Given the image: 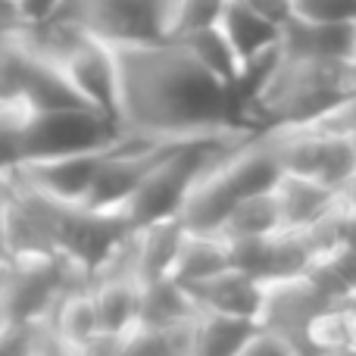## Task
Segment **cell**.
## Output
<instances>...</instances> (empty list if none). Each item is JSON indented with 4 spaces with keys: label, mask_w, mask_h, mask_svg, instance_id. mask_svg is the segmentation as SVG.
Segmentation results:
<instances>
[{
    "label": "cell",
    "mask_w": 356,
    "mask_h": 356,
    "mask_svg": "<svg viewBox=\"0 0 356 356\" xmlns=\"http://www.w3.org/2000/svg\"><path fill=\"white\" fill-rule=\"evenodd\" d=\"M119 141H122V138H119ZM110 147L75 150V154H56V156H35V160H25L13 175H19L29 184H35V188L47 191L56 200L85 203L94 188V178L100 172V163H104Z\"/></svg>",
    "instance_id": "obj_7"
},
{
    "label": "cell",
    "mask_w": 356,
    "mask_h": 356,
    "mask_svg": "<svg viewBox=\"0 0 356 356\" xmlns=\"http://www.w3.org/2000/svg\"><path fill=\"white\" fill-rule=\"evenodd\" d=\"M194 300V307L203 309H222V313H234V316H247V319H259V303H263V282L247 272L228 269L216 272L213 278L200 284L184 288Z\"/></svg>",
    "instance_id": "obj_11"
},
{
    "label": "cell",
    "mask_w": 356,
    "mask_h": 356,
    "mask_svg": "<svg viewBox=\"0 0 356 356\" xmlns=\"http://www.w3.org/2000/svg\"><path fill=\"white\" fill-rule=\"evenodd\" d=\"M50 319H54V328L63 341V350L88 353V347L100 334V316L91 294V282H81L75 288H69L56 300V307L50 309Z\"/></svg>",
    "instance_id": "obj_12"
},
{
    "label": "cell",
    "mask_w": 356,
    "mask_h": 356,
    "mask_svg": "<svg viewBox=\"0 0 356 356\" xmlns=\"http://www.w3.org/2000/svg\"><path fill=\"white\" fill-rule=\"evenodd\" d=\"M194 300L191 294L175 282V278H154V282H141V316L138 319L150 322V325H169V322L181 319V316L194 313Z\"/></svg>",
    "instance_id": "obj_21"
},
{
    "label": "cell",
    "mask_w": 356,
    "mask_h": 356,
    "mask_svg": "<svg viewBox=\"0 0 356 356\" xmlns=\"http://www.w3.org/2000/svg\"><path fill=\"white\" fill-rule=\"evenodd\" d=\"M13 3H19V6H22V3H25V0H13Z\"/></svg>",
    "instance_id": "obj_33"
},
{
    "label": "cell",
    "mask_w": 356,
    "mask_h": 356,
    "mask_svg": "<svg viewBox=\"0 0 356 356\" xmlns=\"http://www.w3.org/2000/svg\"><path fill=\"white\" fill-rule=\"evenodd\" d=\"M125 131L113 119L94 106H72V110H29L25 116V160L35 156L75 154V150L110 147Z\"/></svg>",
    "instance_id": "obj_4"
},
{
    "label": "cell",
    "mask_w": 356,
    "mask_h": 356,
    "mask_svg": "<svg viewBox=\"0 0 356 356\" xmlns=\"http://www.w3.org/2000/svg\"><path fill=\"white\" fill-rule=\"evenodd\" d=\"M219 25L228 35V41L234 44L241 63L282 44V25L275 19L257 13L253 6H247L244 0H228L219 16Z\"/></svg>",
    "instance_id": "obj_15"
},
{
    "label": "cell",
    "mask_w": 356,
    "mask_h": 356,
    "mask_svg": "<svg viewBox=\"0 0 356 356\" xmlns=\"http://www.w3.org/2000/svg\"><path fill=\"white\" fill-rule=\"evenodd\" d=\"M338 200L344 203L347 209H353V213H356V172H353L350 178H347L344 184H341V191H338Z\"/></svg>",
    "instance_id": "obj_29"
},
{
    "label": "cell",
    "mask_w": 356,
    "mask_h": 356,
    "mask_svg": "<svg viewBox=\"0 0 356 356\" xmlns=\"http://www.w3.org/2000/svg\"><path fill=\"white\" fill-rule=\"evenodd\" d=\"M291 16L307 22H356V0H291Z\"/></svg>",
    "instance_id": "obj_26"
},
{
    "label": "cell",
    "mask_w": 356,
    "mask_h": 356,
    "mask_svg": "<svg viewBox=\"0 0 356 356\" xmlns=\"http://www.w3.org/2000/svg\"><path fill=\"white\" fill-rule=\"evenodd\" d=\"M10 259V250H6V234H3V213H0V263Z\"/></svg>",
    "instance_id": "obj_31"
},
{
    "label": "cell",
    "mask_w": 356,
    "mask_h": 356,
    "mask_svg": "<svg viewBox=\"0 0 356 356\" xmlns=\"http://www.w3.org/2000/svg\"><path fill=\"white\" fill-rule=\"evenodd\" d=\"M282 50L288 56H307V60L350 63L353 22H307L291 16L282 25Z\"/></svg>",
    "instance_id": "obj_9"
},
{
    "label": "cell",
    "mask_w": 356,
    "mask_h": 356,
    "mask_svg": "<svg viewBox=\"0 0 356 356\" xmlns=\"http://www.w3.org/2000/svg\"><path fill=\"white\" fill-rule=\"evenodd\" d=\"M54 16L106 44L160 41L172 38L175 0H60Z\"/></svg>",
    "instance_id": "obj_3"
},
{
    "label": "cell",
    "mask_w": 356,
    "mask_h": 356,
    "mask_svg": "<svg viewBox=\"0 0 356 356\" xmlns=\"http://www.w3.org/2000/svg\"><path fill=\"white\" fill-rule=\"evenodd\" d=\"M175 41L181 44L209 75H216L222 85H228L234 91V81H238V75H241V56H238V50H234V44L228 41V35L222 31L219 22L200 25V29H191V31H184V35H175Z\"/></svg>",
    "instance_id": "obj_18"
},
{
    "label": "cell",
    "mask_w": 356,
    "mask_h": 356,
    "mask_svg": "<svg viewBox=\"0 0 356 356\" xmlns=\"http://www.w3.org/2000/svg\"><path fill=\"white\" fill-rule=\"evenodd\" d=\"M181 216H160V219L141 222L131 228V244H135V269L138 282H154V278H169L178 257V247L184 238Z\"/></svg>",
    "instance_id": "obj_10"
},
{
    "label": "cell",
    "mask_w": 356,
    "mask_h": 356,
    "mask_svg": "<svg viewBox=\"0 0 356 356\" xmlns=\"http://www.w3.org/2000/svg\"><path fill=\"white\" fill-rule=\"evenodd\" d=\"M91 294L97 303L100 316V332L106 334H122L141 316V282L129 275H94L91 278Z\"/></svg>",
    "instance_id": "obj_14"
},
{
    "label": "cell",
    "mask_w": 356,
    "mask_h": 356,
    "mask_svg": "<svg viewBox=\"0 0 356 356\" xmlns=\"http://www.w3.org/2000/svg\"><path fill=\"white\" fill-rule=\"evenodd\" d=\"M332 303H338V300H332V297L309 278V272H303V275L266 278L257 322L291 334V338L303 347V353H309L307 350V328L313 325L316 316L325 313Z\"/></svg>",
    "instance_id": "obj_5"
},
{
    "label": "cell",
    "mask_w": 356,
    "mask_h": 356,
    "mask_svg": "<svg viewBox=\"0 0 356 356\" xmlns=\"http://www.w3.org/2000/svg\"><path fill=\"white\" fill-rule=\"evenodd\" d=\"M350 88L347 63L288 56L282 50L272 79L247 106V125L257 131L282 129V125H309Z\"/></svg>",
    "instance_id": "obj_2"
},
{
    "label": "cell",
    "mask_w": 356,
    "mask_h": 356,
    "mask_svg": "<svg viewBox=\"0 0 356 356\" xmlns=\"http://www.w3.org/2000/svg\"><path fill=\"white\" fill-rule=\"evenodd\" d=\"M356 172V138L350 135H328L322 131V160L316 178L328 188L341 191V184Z\"/></svg>",
    "instance_id": "obj_22"
},
{
    "label": "cell",
    "mask_w": 356,
    "mask_h": 356,
    "mask_svg": "<svg viewBox=\"0 0 356 356\" xmlns=\"http://www.w3.org/2000/svg\"><path fill=\"white\" fill-rule=\"evenodd\" d=\"M309 125L319 129V131H328V135H350V138H356V88H350L344 97L334 100V104Z\"/></svg>",
    "instance_id": "obj_27"
},
{
    "label": "cell",
    "mask_w": 356,
    "mask_h": 356,
    "mask_svg": "<svg viewBox=\"0 0 356 356\" xmlns=\"http://www.w3.org/2000/svg\"><path fill=\"white\" fill-rule=\"evenodd\" d=\"M257 319L222 309H194V356H241Z\"/></svg>",
    "instance_id": "obj_17"
},
{
    "label": "cell",
    "mask_w": 356,
    "mask_h": 356,
    "mask_svg": "<svg viewBox=\"0 0 356 356\" xmlns=\"http://www.w3.org/2000/svg\"><path fill=\"white\" fill-rule=\"evenodd\" d=\"M350 60H356V22H353V56Z\"/></svg>",
    "instance_id": "obj_32"
},
{
    "label": "cell",
    "mask_w": 356,
    "mask_h": 356,
    "mask_svg": "<svg viewBox=\"0 0 356 356\" xmlns=\"http://www.w3.org/2000/svg\"><path fill=\"white\" fill-rule=\"evenodd\" d=\"M29 110H72V106H91L72 85L66 69L54 60L31 54L29 50V66H25V94H22Z\"/></svg>",
    "instance_id": "obj_13"
},
{
    "label": "cell",
    "mask_w": 356,
    "mask_h": 356,
    "mask_svg": "<svg viewBox=\"0 0 356 356\" xmlns=\"http://www.w3.org/2000/svg\"><path fill=\"white\" fill-rule=\"evenodd\" d=\"M247 6H253L257 13L275 19L278 25H284L291 19V0H244Z\"/></svg>",
    "instance_id": "obj_28"
},
{
    "label": "cell",
    "mask_w": 356,
    "mask_h": 356,
    "mask_svg": "<svg viewBox=\"0 0 356 356\" xmlns=\"http://www.w3.org/2000/svg\"><path fill=\"white\" fill-rule=\"evenodd\" d=\"M25 66H29V50L16 38L0 41V106L25 104Z\"/></svg>",
    "instance_id": "obj_23"
},
{
    "label": "cell",
    "mask_w": 356,
    "mask_h": 356,
    "mask_svg": "<svg viewBox=\"0 0 356 356\" xmlns=\"http://www.w3.org/2000/svg\"><path fill=\"white\" fill-rule=\"evenodd\" d=\"M228 0H175V16H172V38L184 35L191 29L219 22L222 10Z\"/></svg>",
    "instance_id": "obj_25"
},
{
    "label": "cell",
    "mask_w": 356,
    "mask_h": 356,
    "mask_svg": "<svg viewBox=\"0 0 356 356\" xmlns=\"http://www.w3.org/2000/svg\"><path fill=\"white\" fill-rule=\"evenodd\" d=\"M282 228V216H278L275 194L269 191H253L244 194L225 216L219 234L225 241L232 238H259V234H275Z\"/></svg>",
    "instance_id": "obj_19"
},
{
    "label": "cell",
    "mask_w": 356,
    "mask_h": 356,
    "mask_svg": "<svg viewBox=\"0 0 356 356\" xmlns=\"http://www.w3.org/2000/svg\"><path fill=\"white\" fill-rule=\"evenodd\" d=\"M232 259H228V241L216 232H184L181 247H178V257L172 266V275L181 288L191 284H200L207 278H213L216 272L228 269Z\"/></svg>",
    "instance_id": "obj_16"
},
{
    "label": "cell",
    "mask_w": 356,
    "mask_h": 356,
    "mask_svg": "<svg viewBox=\"0 0 356 356\" xmlns=\"http://www.w3.org/2000/svg\"><path fill=\"white\" fill-rule=\"evenodd\" d=\"M309 353H350L356 350V297L338 300L307 328Z\"/></svg>",
    "instance_id": "obj_20"
},
{
    "label": "cell",
    "mask_w": 356,
    "mask_h": 356,
    "mask_svg": "<svg viewBox=\"0 0 356 356\" xmlns=\"http://www.w3.org/2000/svg\"><path fill=\"white\" fill-rule=\"evenodd\" d=\"M10 263V259H6ZM6 263H0V332H3L10 322H6V303H3V288H6Z\"/></svg>",
    "instance_id": "obj_30"
},
{
    "label": "cell",
    "mask_w": 356,
    "mask_h": 356,
    "mask_svg": "<svg viewBox=\"0 0 356 356\" xmlns=\"http://www.w3.org/2000/svg\"><path fill=\"white\" fill-rule=\"evenodd\" d=\"M272 194L278 203L282 228H309L338 207V191L316 175L282 172L272 184Z\"/></svg>",
    "instance_id": "obj_8"
},
{
    "label": "cell",
    "mask_w": 356,
    "mask_h": 356,
    "mask_svg": "<svg viewBox=\"0 0 356 356\" xmlns=\"http://www.w3.org/2000/svg\"><path fill=\"white\" fill-rule=\"evenodd\" d=\"M119 66V125L141 138H213L253 131L238 97L175 38L113 44Z\"/></svg>",
    "instance_id": "obj_1"
},
{
    "label": "cell",
    "mask_w": 356,
    "mask_h": 356,
    "mask_svg": "<svg viewBox=\"0 0 356 356\" xmlns=\"http://www.w3.org/2000/svg\"><path fill=\"white\" fill-rule=\"evenodd\" d=\"M66 69V75L72 79V85L79 88V94L94 106L97 113H104L106 119L119 125V66L113 44L100 41L94 35H85L72 50L66 54V60L60 63ZM122 129V125H119Z\"/></svg>",
    "instance_id": "obj_6"
},
{
    "label": "cell",
    "mask_w": 356,
    "mask_h": 356,
    "mask_svg": "<svg viewBox=\"0 0 356 356\" xmlns=\"http://www.w3.org/2000/svg\"><path fill=\"white\" fill-rule=\"evenodd\" d=\"M291 353H303V347L291 334L278 332L272 325H263V322L253 325L250 338L241 347V356H291Z\"/></svg>",
    "instance_id": "obj_24"
}]
</instances>
